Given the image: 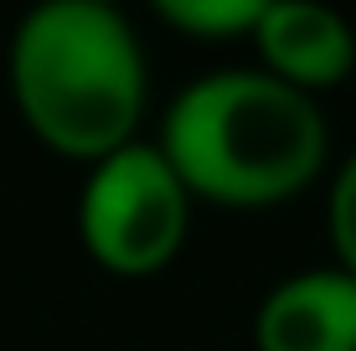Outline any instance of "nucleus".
Returning a JSON list of instances; mask_svg holds the SVG:
<instances>
[{"label": "nucleus", "instance_id": "f257e3e1", "mask_svg": "<svg viewBox=\"0 0 356 351\" xmlns=\"http://www.w3.org/2000/svg\"><path fill=\"white\" fill-rule=\"evenodd\" d=\"M155 145L191 197L217 207H274L325 171L330 129L321 104L274 72L222 67L170 99Z\"/></svg>", "mask_w": 356, "mask_h": 351}, {"label": "nucleus", "instance_id": "f03ea898", "mask_svg": "<svg viewBox=\"0 0 356 351\" xmlns=\"http://www.w3.org/2000/svg\"><path fill=\"white\" fill-rule=\"evenodd\" d=\"M10 99L52 155L98 165L145 119V47L104 0H47L10 36Z\"/></svg>", "mask_w": 356, "mask_h": 351}, {"label": "nucleus", "instance_id": "7ed1b4c3", "mask_svg": "<svg viewBox=\"0 0 356 351\" xmlns=\"http://www.w3.org/2000/svg\"><path fill=\"white\" fill-rule=\"evenodd\" d=\"M191 202L196 197L161 145L134 140L88 165L78 191V238L98 269L119 279H145L181 253Z\"/></svg>", "mask_w": 356, "mask_h": 351}, {"label": "nucleus", "instance_id": "20e7f679", "mask_svg": "<svg viewBox=\"0 0 356 351\" xmlns=\"http://www.w3.org/2000/svg\"><path fill=\"white\" fill-rule=\"evenodd\" d=\"M253 47L264 57V72L300 93H325L351 78L356 67V31L346 16L315 0H264Z\"/></svg>", "mask_w": 356, "mask_h": 351}, {"label": "nucleus", "instance_id": "39448f33", "mask_svg": "<svg viewBox=\"0 0 356 351\" xmlns=\"http://www.w3.org/2000/svg\"><path fill=\"white\" fill-rule=\"evenodd\" d=\"M259 351H356V279L346 269H305L279 279L253 316Z\"/></svg>", "mask_w": 356, "mask_h": 351}, {"label": "nucleus", "instance_id": "423d86ee", "mask_svg": "<svg viewBox=\"0 0 356 351\" xmlns=\"http://www.w3.org/2000/svg\"><path fill=\"white\" fill-rule=\"evenodd\" d=\"M155 16L170 31L196 36V42H232V36H248L253 42L264 0H161Z\"/></svg>", "mask_w": 356, "mask_h": 351}, {"label": "nucleus", "instance_id": "0eeeda50", "mask_svg": "<svg viewBox=\"0 0 356 351\" xmlns=\"http://www.w3.org/2000/svg\"><path fill=\"white\" fill-rule=\"evenodd\" d=\"M325 227H330V248H336V269H346L356 279V150L346 155V165L330 181Z\"/></svg>", "mask_w": 356, "mask_h": 351}]
</instances>
